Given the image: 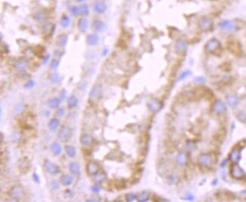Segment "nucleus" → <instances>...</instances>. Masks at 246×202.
Listing matches in <instances>:
<instances>
[{
	"label": "nucleus",
	"instance_id": "1",
	"mask_svg": "<svg viewBox=\"0 0 246 202\" xmlns=\"http://www.w3.org/2000/svg\"><path fill=\"white\" fill-rule=\"evenodd\" d=\"M198 162L202 167H211L214 163V158L210 153H202L198 156Z\"/></svg>",
	"mask_w": 246,
	"mask_h": 202
},
{
	"label": "nucleus",
	"instance_id": "2",
	"mask_svg": "<svg viewBox=\"0 0 246 202\" xmlns=\"http://www.w3.org/2000/svg\"><path fill=\"white\" fill-rule=\"evenodd\" d=\"M230 175L236 179H241L245 176V173L239 164L233 163L230 168Z\"/></svg>",
	"mask_w": 246,
	"mask_h": 202
},
{
	"label": "nucleus",
	"instance_id": "3",
	"mask_svg": "<svg viewBox=\"0 0 246 202\" xmlns=\"http://www.w3.org/2000/svg\"><path fill=\"white\" fill-rule=\"evenodd\" d=\"M205 48L206 51L209 53H215L220 48V43L217 39L213 38V39H211L210 40L207 41Z\"/></svg>",
	"mask_w": 246,
	"mask_h": 202
},
{
	"label": "nucleus",
	"instance_id": "4",
	"mask_svg": "<svg viewBox=\"0 0 246 202\" xmlns=\"http://www.w3.org/2000/svg\"><path fill=\"white\" fill-rule=\"evenodd\" d=\"M71 129L68 126H64L61 128V129L59 132L58 138L60 141L63 142H67L71 137Z\"/></svg>",
	"mask_w": 246,
	"mask_h": 202
},
{
	"label": "nucleus",
	"instance_id": "5",
	"mask_svg": "<svg viewBox=\"0 0 246 202\" xmlns=\"http://www.w3.org/2000/svg\"><path fill=\"white\" fill-rule=\"evenodd\" d=\"M43 167H44V169L46 170V172L52 176L57 175V174H59L61 172L60 167L58 165L51 163L49 160H46L45 161Z\"/></svg>",
	"mask_w": 246,
	"mask_h": 202
},
{
	"label": "nucleus",
	"instance_id": "6",
	"mask_svg": "<svg viewBox=\"0 0 246 202\" xmlns=\"http://www.w3.org/2000/svg\"><path fill=\"white\" fill-rule=\"evenodd\" d=\"M9 195H10V196H11L13 199H15V200H21V199H22L24 198V191L23 189H22V188H21L20 186H12L11 188V189H10Z\"/></svg>",
	"mask_w": 246,
	"mask_h": 202
},
{
	"label": "nucleus",
	"instance_id": "7",
	"mask_svg": "<svg viewBox=\"0 0 246 202\" xmlns=\"http://www.w3.org/2000/svg\"><path fill=\"white\" fill-rule=\"evenodd\" d=\"M212 21L207 17H203L198 21V27L202 31H207L212 27Z\"/></svg>",
	"mask_w": 246,
	"mask_h": 202
},
{
	"label": "nucleus",
	"instance_id": "8",
	"mask_svg": "<svg viewBox=\"0 0 246 202\" xmlns=\"http://www.w3.org/2000/svg\"><path fill=\"white\" fill-rule=\"evenodd\" d=\"M86 171L89 176H94L99 172V165L96 162H89L86 166Z\"/></svg>",
	"mask_w": 246,
	"mask_h": 202
},
{
	"label": "nucleus",
	"instance_id": "9",
	"mask_svg": "<svg viewBox=\"0 0 246 202\" xmlns=\"http://www.w3.org/2000/svg\"><path fill=\"white\" fill-rule=\"evenodd\" d=\"M226 111V106L225 104L220 100H217L214 103L212 106V111L216 114H220L223 113Z\"/></svg>",
	"mask_w": 246,
	"mask_h": 202
},
{
	"label": "nucleus",
	"instance_id": "10",
	"mask_svg": "<svg viewBox=\"0 0 246 202\" xmlns=\"http://www.w3.org/2000/svg\"><path fill=\"white\" fill-rule=\"evenodd\" d=\"M94 138L92 135L88 134V133H84L82 134L80 137V144L83 146H89L92 145L93 142Z\"/></svg>",
	"mask_w": 246,
	"mask_h": 202
},
{
	"label": "nucleus",
	"instance_id": "11",
	"mask_svg": "<svg viewBox=\"0 0 246 202\" xmlns=\"http://www.w3.org/2000/svg\"><path fill=\"white\" fill-rule=\"evenodd\" d=\"M27 65H28V64H27V61L25 60V59H18V60L15 62V64H14V68H15L18 72H20V73H23V72H24V71L27 70Z\"/></svg>",
	"mask_w": 246,
	"mask_h": 202
},
{
	"label": "nucleus",
	"instance_id": "12",
	"mask_svg": "<svg viewBox=\"0 0 246 202\" xmlns=\"http://www.w3.org/2000/svg\"><path fill=\"white\" fill-rule=\"evenodd\" d=\"M241 158L240 150L238 148H233L229 155V159L232 163H236L239 161Z\"/></svg>",
	"mask_w": 246,
	"mask_h": 202
},
{
	"label": "nucleus",
	"instance_id": "13",
	"mask_svg": "<svg viewBox=\"0 0 246 202\" xmlns=\"http://www.w3.org/2000/svg\"><path fill=\"white\" fill-rule=\"evenodd\" d=\"M101 88L99 86H94L89 92V99L91 101H96L101 96Z\"/></svg>",
	"mask_w": 246,
	"mask_h": 202
},
{
	"label": "nucleus",
	"instance_id": "14",
	"mask_svg": "<svg viewBox=\"0 0 246 202\" xmlns=\"http://www.w3.org/2000/svg\"><path fill=\"white\" fill-rule=\"evenodd\" d=\"M107 6L103 1L98 0L94 3V11L99 14H102L106 11Z\"/></svg>",
	"mask_w": 246,
	"mask_h": 202
},
{
	"label": "nucleus",
	"instance_id": "15",
	"mask_svg": "<svg viewBox=\"0 0 246 202\" xmlns=\"http://www.w3.org/2000/svg\"><path fill=\"white\" fill-rule=\"evenodd\" d=\"M92 28L97 32H104L106 29V25L100 20H95L92 22Z\"/></svg>",
	"mask_w": 246,
	"mask_h": 202
},
{
	"label": "nucleus",
	"instance_id": "16",
	"mask_svg": "<svg viewBox=\"0 0 246 202\" xmlns=\"http://www.w3.org/2000/svg\"><path fill=\"white\" fill-rule=\"evenodd\" d=\"M149 110L152 112H157L161 109V104L158 100L157 99H152L151 100L148 104Z\"/></svg>",
	"mask_w": 246,
	"mask_h": 202
},
{
	"label": "nucleus",
	"instance_id": "17",
	"mask_svg": "<svg viewBox=\"0 0 246 202\" xmlns=\"http://www.w3.org/2000/svg\"><path fill=\"white\" fill-rule=\"evenodd\" d=\"M219 27H220L222 30L232 31L235 29V24L231 21H223L221 23L219 24Z\"/></svg>",
	"mask_w": 246,
	"mask_h": 202
},
{
	"label": "nucleus",
	"instance_id": "18",
	"mask_svg": "<svg viewBox=\"0 0 246 202\" xmlns=\"http://www.w3.org/2000/svg\"><path fill=\"white\" fill-rule=\"evenodd\" d=\"M50 150L54 156H59L62 152V148L58 142H53L50 145Z\"/></svg>",
	"mask_w": 246,
	"mask_h": 202
},
{
	"label": "nucleus",
	"instance_id": "19",
	"mask_svg": "<svg viewBox=\"0 0 246 202\" xmlns=\"http://www.w3.org/2000/svg\"><path fill=\"white\" fill-rule=\"evenodd\" d=\"M186 47H187V44H186V43L183 39H178L176 42L175 49L177 52L182 53L183 51L186 50Z\"/></svg>",
	"mask_w": 246,
	"mask_h": 202
},
{
	"label": "nucleus",
	"instance_id": "20",
	"mask_svg": "<svg viewBox=\"0 0 246 202\" xmlns=\"http://www.w3.org/2000/svg\"><path fill=\"white\" fill-rule=\"evenodd\" d=\"M69 170L73 175L77 176H80V166L77 162H71L69 163Z\"/></svg>",
	"mask_w": 246,
	"mask_h": 202
},
{
	"label": "nucleus",
	"instance_id": "21",
	"mask_svg": "<svg viewBox=\"0 0 246 202\" xmlns=\"http://www.w3.org/2000/svg\"><path fill=\"white\" fill-rule=\"evenodd\" d=\"M99 42V36L96 35L95 34H91L87 36V43L89 46H96L98 45Z\"/></svg>",
	"mask_w": 246,
	"mask_h": 202
},
{
	"label": "nucleus",
	"instance_id": "22",
	"mask_svg": "<svg viewBox=\"0 0 246 202\" xmlns=\"http://www.w3.org/2000/svg\"><path fill=\"white\" fill-rule=\"evenodd\" d=\"M73 181H74L73 176L68 174H64L60 178V183L64 186H68L71 185L73 183Z\"/></svg>",
	"mask_w": 246,
	"mask_h": 202
},
{
	"label": "nucleus",
	"instance_id": "23",
	"mask_svg": "<svg viewBox=\"0 0 246 202\" xmlns=\"http://www.w3.org/2000/svg\"><path fill=\"white\" fill-rule=\"evenodd\" d=\"M176 161H177V163L179 165L186 164V161H187V157H186V153L183 152V151H179L176 157Z\"/></svg>",
	"mask_w": 246,
	"mask_h": 202
},
{
	"label": "nucleus",
	"instance_id": "24",
	"mask_svg": "<svg viewBox=\"0 0 246 202\" xmlns=\"http://www.w3.org/2000/svg\"><path fill=\"white\" fill-rule=\"evenodd\" d=\"M60 99L59 98H51L50 99L48 100L47 101V105L49 108H51V109H54V108H56L59 107V104H60Z\"/></svg>",
	"mask_w": 246,
	"mask_h": 202
},
{
	"label": "nucleus",
	"instance_id": "25",
	"mask_svg": "<svg viewBox=\"0 0 246 202\" xmlns=\"http://www.w3.org/2000/svg\"><path fill=\"white\" fill-rule=\"evenodd\" d=\"M67 43V35L64 34H60L57 39V45L60 47H64Z\"/></svg>",
	"mask_w": 246,
	"mask_h": 202
},
{
	"label": "nucleus",
	"instance_id": "26",
	"mask_svg": "<svg viewBox=\"0 0 246 202\" xmlns=\"http://www.w3.org/2000/svg\"><path fill=\"white\" fill-rule=\"evenodd\" d=\"M59 120L57 118H52L49 121L48 123V127L49 129V130L51 131H55L56 130L58 126H59Z\"/></svg>",
	"mask_w": 246,
	"mask_h": 202
},
{
	"label": "nucleus",
	"instance_id": "27",
	"mask_svg": "<svg viewBox=\"0 0 246 202\" xmlns=\"http://www.w3.org/2000/svg\"><path fill=\"white\" fill-rule=\"evenodd\" d=\"M78 28L81 32H85L88 27V21L85 18H81L78 21Z\"/></svg>",
	"mask_w": 246,
	"mask_h": 202
},
{
	"label": "nucleus",
	"instance_id": "28",
	"mask_svg": "<svg viewBox=\"0 0 246 202\" xmlns=\"http://www.w3.org/2000/svg\"><path fill=\"white\" fill-rule=\"evenodd\" d=\"M65 153L69 158H74V157L76 156V149L72 146H66Z\"/></svg>",
	"mask_w": 246,
	"mask_h": 202
},
{
	"label": "nucleus",
	"instance_id": "29",
	"mask_svg": "<svg viewBox=\"0 0 246 202\" xmlns=\"http://www.w3.org/2000/svg\"><path fill=\"white\" fill-rule=\"evenodd\" d=\"M227 101L230 107H235L238 104V98L234 95H230L227 96Z\"/></svg>",
	"mask_w": 246,
	"mask_h": 202
},
{
	"label": "nucleus",
	"instance_id": "30",
	"mask_svg": "<svg viewBox=\"0 0 246 202\" xmlns=\"http://www.w3.org/2000/svg\"><path fill=\"white\" fill-rule=\"evenodd\" d=\"M137 199L139 202L148 201L149 199V193L147 191H142L137 196Z\"/></svg>",
	"mask_w": 246,
	"mask_h": 202
},
{
	"label": "nucleus",
	"instance_id": "31",
	"mask_svg": "<svg viewBox=\"0 0 246 202\" xmlns=\"http://www.w3.org/2000/svg\"><path fill=\"white\" fill-rule=\"evenodd\" d=\"M78 103L77 98L75 96H72L68 99L67 100V105H68V108H74L77 106Z\"/></svg>",
	"mask_w": 246,
	"mask_h": 202
},
{
	"label": "nucleus",
	"instance_id": "32",
	"mask_svg": "<svg viewBox=\"0 0 246 202\" xmlns=\"http://www.w3.org/2000/svg\"><path fill=\"white\" fill-rule=\"evenodd\" d=\"M105 178H106V175L103 172H99L98 173H96V175L94 176V180L97 183H102L103 181L105 179Z\"/></svg>",
	"mask_w": 246,
	"mask_h": 202
},
{
	"label": "nucleus",
	"instance_id": "33",
	"mask_svg": "<svg viewBox=\"0 0 246 202\" xmlns=\"http://www.w3.org/2000/svg\"><path fill=\"white\" fill-rule=\"evenodd\" d=\"M70 22H71V21H70L69 17L67 16V15H66V14H64L60 20L61 26L62 27H64V28H66V27H67L69 26Z\"/></svg>",
	"mask_w": 246,
	"mask_h": 202
},
{
	"label": "nucleus",
	"instance_id": "34",
	"mask_svg": "<svg viewBox=\"0 0 246 202\" xmlns=\"http://www.w3.org/2000/svg\"><path fill=\"white\" fill-rule=\"evenodd\" d=\"M28 161L27 159H25V158H22L19 161V163H18V166H19L21 170H26V169L28 168Z\"/></svg>",
	"mask_w": 246,
	"mask_h": 202
},
{
	"label": "nucleus",
	"instance_id": "35",
	"mask_svg": "<svg viewBox=\"0 0 246 202\" xmlns=\"http://www.w3.org/2000/svg\"><path fill=\"white\" fill-rule=\"evenodd\" d=\"M43 52H44V48L42 47L41 46H37L34 49V53L37 57L40 58V57H43Z\"/></svg>",
	"mask_w": 246,
	"mask_h": 202
},
{
	"label": "nucleus",
	"instance_id": "36",
	"mask_svg": "<svg viewBox=\"0 0 246 202\" xmlns=\"http://www.w3.org/2000/svg\"><path fill=\"white\" fill-rule=\"evenodd\" d=\"M80 9V14L83 16H87L89 14V7L87 6V5H83L80 7H79Z\"/></svg>",
	"mask_w": 246,
	"mask_h": 202
},
{
	"label": "nucleus",
	"instance_id": "37",
	"mask_svg": "<svg viewBox=\"0 0 246 202\" xmlns=\"http://www.w3.org/2000/svg\"><path fill=\"white\" fill-rule=\"evenodd\" d=\"M59 80H60V76H59V74H52L50 75L49 80L51 84H57L59 81Z\"/></svg>",
	"mask_w": 246,
	"mask_h": 202
},
{
	"label": "nucleus",
	"instance_id": "38",
	"mask_svg": "<svg viewBox=\"0 0 246 202\" xmlns=\"http://www.w3.org/2000/svg\"><path fill=\"white\" fill-rule=\"evenodd\" d=\"M190 75H191V71H184V72H182V73L180 75H179L178 80H185V79L187 78V77H189Z\"/></svg>",
	"mask_w": 246,
	"mask_h": 202
},
{
	"label": "nucleus",
	"instance_id": "39",
	"mask_svg": "<svg viewBox=\"0 0 246 202\" xmlns=\"http://www.w3.org/2000/svg\"><path fill=\"white\" fill-rule=\"evenodd\" d=\"M59 64H60V61H59V59H53L51 61V64H50V67L51 69L55 70L58 68V67L59 66Z\"/></svg>",
	"mask_w": 246,
	"mask_h": 202
},
{
	"label": "nucleus",
	"instance_id": "40",
	"mask_svg": "<svg viewBox=\"0 0 246 202\" xmlns=\"http://www.w3.org/2000/svg\"><path fill=\"white\" fill-rule=\"evenodd\" d=\"M115 187L117 189H123L125 187V182L124 180L121 179V180H118L115 183Z\"/></svg>",
	"mask_w": 246,
	"mask_h": 202
},
{
	"label": "nucleus",
	"instance_id": "41",
	"mask_svg": "<svg viewBox=\"0 0 246 202\" xmlns=\"http://www.w3.org/2000/svg\"><path fill=\"white\" fill-rule=\"evenodd\" d=\"M66 98H67V91L64 89H63L60 92V94H59V99H60L61 101H63L66 99Z\"/></svg>",
	"mask_w": 246,
	"mask_h": 202
},
{
	"label": "nucleus",
	"instance_id": "42",
	"mask_svg": "<svg viewBox=\"0 0 246 202\" xmlns=\"http://www.w3.org/2000/svg\"><path fill=\"white\" fill-rule=\"evenodd\" d=\"M34 18H35V20H36V21H42L44 20L45 14H44V13H43V12H37L35 14Z\"/></svg>",
	"mask_w": 246,
	"mask_h": 202
},
{
	"label": "nucleus",
	"instance_id": "43",
	"mask_svg": "<svg viewBox=\"0 0 246 202\" xmlns=\"http://www.w3.org/2000/svg\"><path fill=\"white\" fill-rule=\"evenodd\" d=\"M70 11H71V14L74 16H77L79 13H80V9L77 6H72V7L70 9Z\"/></svg>",
	"mask_w": 246,
	"mask_h": 202
},
{
	"label": "nucleus",
	"instance_id": "44",
	"mask_svg": "<svg viewBox=\"0 0 246 202\" xmlns=\"http://www.w3.org/2000/svg\"><path fill=\"white\" fill-rule=\"evenodd\" d=\"M167 181H168V183H170V184H175L177 182V177L174 175H170L167 178Z\"/></svg>",
	"mask_w": 246,
	"mask_h": 202
},
{
	"label": "nucleus",
	"instance_id": "45",
	"mask_svg": "<svg viewBox=\"0 0 246 202\" xmlns=\"http://www.w3.org/2000/svg\"><path fill=\"white\" fill-rule=\"evenodd\" d=\"M126 199L127 201H133L135 199H137V195L133 193H128L126 195Z\"/></svg>",
	"mask_w": 246,
	"mask_h": 202
},
{
	"label": "nucleus",
	"instance_id": "46",
	"mask_svg": "<svg viewBox=\"0 0 246 202\" xmlns=\"http://www.w3.org/2000/svg\"><path fill=\"white\" fill-rule=\"evenodd\" d=\"M34 86H35V82H34V80H28L26 84H25L24 87L26 88V89H31V88H33Z\"/></svg>",
	"mask_w": 246,
	"mask_h": 202
},
{
	"label": "nucleus",
	"instance_id": "47",
	"mask_svg": "<svg viewBox=\"0 0 246 202\" xmlns=\"http://www.w3.org/2000/svg\"><path fill=\"white\" fill-rule=\"evenodd\" d=\"M64 113H65V110L63 108H60L55 112V116H57V117H63Z\"/></svg>",
	"mask_w": 246,
	"mask_h": 202
},
{
	"label": "nucleus",
	"instance_id": "48",
	"mask_svg": "<svg viewBox=\"0 0 246 202\" xmlns=\"http://www.w3.org/2000/svg\"><path fill=\"white\" fill-rule=\"evenodd\" d=\"M50 187L52 190H57L59 188V185L58 182L56 181H51L50 183Z\"/></svg>",
	"mask_w": 246,
	"mask_h": 202
},
{
	"label": "nucleus",
	"instance_id": "49",
	"mask_svg": "<svg viewBox=\"0 0 246 202\" xmlns=\"http://www.w3.org/2000/svg\"><path fill=\"white\" fill-rule=\"evenodd\" d=\"M91 191H92L93 193L98 194L100 192V188L97 186H91Z\"/></svg>",
	"mask_w": 246,
	"mask_h": 202
},
{
	"label": "nucleus",
	"instance_id": "50",
	"mask_svg": "<svg viewBox=\"0 0 246 202\" xmlns=\"http://www.w3.org/2000/svg\"><path fill=\"white\" fill-rule=\"evenodd\" d=\"M33 180H34L36 183H37V184L40 183V179H39V176H38V174H36V173L33 174Z\"/></svg>",
	"mask_w": 246,
	"mask_h": 202
},
{
	"label": "nucleus",
	"instance_id": "51",
	"mask_svg": "<svg viewBox=\"0 0 246 202\" xmlns=\"http://www.w3.org/2000/svg\"><path fill=\"white\" fill-rule=\"evenodd\" d=\"M238 117H239V119L241 121H243V122H244V121H246V114L244 112H241L239 114V116H238Z\"/></svg>",
	"mask_w": 246,
	"mask_h": 202
},
{
	"label": "nucleus",
	"instance_id": "52",
	"mask_svg": "<svg viewBox=\"0 0 246 202\" xmlns=\"http://www.w3.org/2000/svg\"><path fill=\"white\" fill-rule=\"evenodd\" d=\"M50 59V55H45V56H43V64H46L47 62L49 61V60Z\"/></svg>",
	"mask_w": 246,
	"mask_h": 202
},
{
	"label": "nucleus",
	"instance_id": "53",
	"mask_svg": "<svg viewBox=\"0 0 246 202\" xmlns=\"http://www.w3.org/2000/svg\"><path fill=\"white\" fill-rule=\"evenodd\" d=\"M195 82H196V83H203V82H205V80H204L203 77H202V76H200V77H197V78H195Z\"/></svg>",
	"mask_w": 246,
	"mask_h": 202
},
{
	"label": "nucleus",
	"instance_id": "54",
	"mask_svg": "<svg viewBox=\"0 0 246 202\" xmlns=\"http://www.w3.org/2000/svg\"><path fill=\"white\" fill-rule=\"evenodd\" d=\"M193 198H194V196H193L192 195L187 194V195H186V198L185 199H187V200H189V201H192V200H193Z\"/></svg>",
	"mask_w": 246,
	"mask_h": 202
},
{
	"label": "nucleus",
	"instance_id": "55",
	"mask_svg": "<svg viewBox=\"0 0 246 202\" xmlns=\"http://www.w3.org/2000/svg\"><path fill=\"white\" fill-rule=\"evenodd\" d=\"M15 108H16L17 111H21V110L22 109L21 105V104H18V105H16V107H15Z\"/></svg>",
	"mask_w": 246,
	"mask_h": 202
},
{
	"label": "nucleus",
	"instance_id": "56",
	"mask_svg": "<svg viewBox=\"0 0 246 202\" xmlns=\"http://www.w3.org/2000/svg\"><path fill=\"white\" fill-rule=\"evenodd\" d=\"M108 49H104V51H103L102 52V55L103 56H105V55H107V54H108Z\"/></svg>",
	"mask_w": 246,
	"mask_h": 202
},
{
	"label": "nucleus",
	"instance_id": "57",
	"mask_svg": "<svg viewBox=\"0 0 246 202\" xmlns=\"http://www.w3.org/2000/svg\"><path fill=\"white\" fill-rule=\"evenodd\" d=\"M76 1L78 2H83V1H84V0H76Z\"/></svg>",
	"mask_w": 246,
	"mask_h": 202
}]
</instances>
